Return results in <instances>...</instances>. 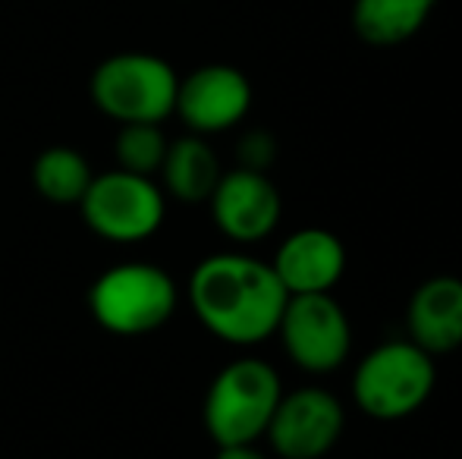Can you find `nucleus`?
Listing matches in <instances>:
<instances>
[{
  "label": "nucleus",
  "mask_w": 462,
  "mask_h": 459,
  "mask_svg": "<svg viewBox=\"0 0 462 459\" xmlns=\"http://www.w3.org/2000/svg\"><path fill=\"white\" fill-rule=\"evenodd\" d=\"M286 289L271 262L245 252H217L199 262L189 277L192 312L217 340L255 346L277 334Z\"/></svg>",
  "instance_id": "obj_1"
},
{
  "label": "nucleus",
  "mask_w": 462,
  "mask_h": 459,
  "mask_svg": "<svg viewBox=\"0 0 462 459\" xmlns=\"http://www.w3.org/2000/svg\"><path fill=\"white\" fill-rule=\"evenodd\" d=\"M438 362L409 337L377 344L353 372V399L368 418L400 422L431 399Z\"/></svg>",
  "instance_id": "obj_2"
},
{
  "label": "nucleus",
  "mask_w": 462,
  "mask_h": 459,
  "mask_svg": "<svg viewBox=\"0 0 462 459\" xmlns=\"http://www.w3.org/2000/svg\"><path fill=\"white\" fill-rule=\"evenodd\" d=\"M283 384L271 362L245 355L220 368L205 393V428L217 447L258 444L274 416Z\"/></svg>",
  "instance_id": "obj_3"
},
{
  "label": "nucleus",
  "mask_w": 462,
  "mask_h": 459,
  "mask_svg": "<svg viewBox=\"0 0 462 459\" xmlns=\"http://www.w3.org/2000/svg\"><path fill=\"white\" fill-rule=\"evenodd\" d=\"M177 283L158 264L129 262L104 271L88 289L92 318L116 337H142L177 312Z\"/></svg>",
  "instance_id": "obj_4"
},
{
  "label": "nucleus",
  "mask_w": 462,
  "mask_h": 459,
  "mask_svg": "<svg viewBox=\"0 0 462 459\" xmlns=\"http://www.w3.org/2000/svg\"><path fill=\"white\" fill-rule=\"evenodd\" d=\"M180 76L164 57L126 50L101 60L88 82L95 107L104 116L126 123H164L177 107Z\"/></svg>",
  "instance_id": "obj_5"
},
{
  "label": "nucleus",
  "mask_w": 462,
  "mask_h": 459,
  "mask_svg": "<svg viewBox=\"0 0 462 459\" xmlns=\"http://www.w3.org/2000/svg\"><path fill=\"white\" fill-rule=\"evenodd\" d=\"M82 217L107 243H142L164 224V192L152 177L110 170L92 177L79 202Z\"/></svg>",
  "instance_id": "obj_6"
},
{
  "label": "nucleus",
  "mask_w": 462,
  "mask_h": 459,
  "mask_svg": "<svg viewBox=\"0 0 462 459\" xmlns=\"http://www.w3.org/2000/svg\"><path fill=\"white\" fill-rule=\"evenodd\" d=\"M280 344L309 374H330L353 353V325L334 293L290 296L280 315Z\"/></svg>",
  "instance_id": "obj_7"
},
{
  "label": "nucleus",
  "mask_w": 462,
  "mask_h": 459,
  "mask_svg": "<svg viewBox=\"0 0 462 459\" xmlns=\"http://www.w3.org/2000/svg\"><path fill=\"white\" fill-rule=\"evenodd\" d=\"M346 409L324 387H299L283 393L264 437L280 459H321L340 444Z\"/></svg>",
  "instance_id": "obj_8"
},
{
  "label": "nucleus",
  "mask_w": 462,
  "mask_h": 459,
  "mask_svg": "<svg viewBox=\"0 0 462 459\" xmlns=\"http://www.w3.org/2000/svg\"><path fill=\"white\" fill-rule=\"evenodd\" d=\"M252 107V82L230 63H205L180 79L177 107L180 120L195 135H214L239 126Z\"/></svg>",
  "instance_id": "obj_9"
},
{
  "label": "nucleus",
  "mask_w": 462,
  "mask_h": 459,
  "mask_svg": "<svg viewBox=\"0 0 462 459\" xmlns=\"http://www.w3.org/2000/svg\"><path fill=\"white\" fill-rule=\"evenodd\" d=\"M208 202H211L217 230L243 245L268 239L283 215V198H280L274 179L262 170H249V167L224 173Z\"/></svg>",
  "instance_id": "obj_10"
},
{
  "label": "nucleus",
  "mask_w": 462,
  "mask_h": 459,
  "mask_svg": "<svg viewBox=\"0 0 462 459\" xmlns=\"http://www.w3.org/2000/svg\"><path fill=\"white\" fill-rule=\"evenodd\" d=\"M271 268L286 296L334 293L346 274V245L324 227H302L277 245Z\"/></svg>",
  "instance_id": "obj_11"
},
{
  "label": "nucleus",
  "mask_w": 462,
  "mask_h": 459,
  "mask_svg": "<svg viewBox=\"0 0 462 459\" xmlns=\"http://www.w3.org/2000/svg\"><path fill=\"white\" fill-rule=\"evenodd\" d=\"M406 337L434 359L462 346V277L438 274L412 289L406 306Z\"/></svg>",
  "instance_id": "obj_12"
},
{
  "label": "nucleus",
  "mask_w": 462,
  "mask_h": 459,
  "mask_svg": "<svg viewBox=\"0 0 462 459\" xmlns=\"http://www.w3.org/2000/svg\"><path fill=\"white\" fill-rule=\"evenodd\" d=\"M161 177H164V186L173 198L199 205L211 198L214 186L224 177V170H220L217 154H214V148L205 142V135L192 133L167 145Z\"/></svg>",
  "instance_id": "obj_13"
},
{
  "label": "nucleus",
  "mask_w": 462,
  "mask_h": 459,
  "mask_svg": "<svg viewBox=\"0 0 462 459\" xmlns=\"http://www.w3.org/2000/svg\"><path fill=\"white\" fill-rule=\"evenodd\" d=\"M438 0H353V29L365 44L396 48L415 38Z\"/></svg>",
  "instance_id": "obj_14"
},
{
  "label": "nucleus",
  "mask_w": 462,
  "mask_h": 459,
  "mask_svg": "<svg viewBox=\"0 0 462 459\" xmlns=\"http://www.w3.org/2000/svg\"><path fill=\"white\" fill-rule=\"evenodd\" d=\"M92 177L95 173L86 154L67 145L44 148L32 164V183H35L38 196L54 205H79Z\"/></svg>",
  "instance_id": "obj_15"
},
{
  "label": "nucleus",
  "mask_w": 462,
  "mask_h": 459,
  "mask_svg": "<svg viewBox=\"0 0 462 459\" xmlns=\"http://www.w3.org/2000/svg\"><path fill=\"white\" fill-rule=\"evenodd\" d=\"M167 135L161 133V123H126L116 135V164L120 170L139 173V177H152L161 173L167 154Z\"/></svg>",
  "instance_id": "obj_16"
},
{
  "label": "nucleus",
  "mask_w": 462,
  "mask_h": 459,
  "mask_svg": "<svg viewBox=\"0 0 462 459\" xmlns=\"http://www.w3.org/2000/svg\"><path fill=\"white\" fill-rule=\"evenodd\" d=\"M236 154H239V167L268 173L271 161L277 158V142H274V135L264 133V129H252V133H245L243 139H239Z\"/></svg>",
  "instance_id": "obj_17"
},
{
  "label": "nucleus",
  "mask_w": 462,
  "mask_h": 459,
  "mask_svg": "<svg viewBox=\"0 0 462 459\" xmlns=\"http://www.w3.org/2000/svg\"><path fill=\"white\" fill-rule=\"evenodd\" d=\"M217 459H268L255 444H226L217 447Z\"/></svg>",
  "instance_id": "obj_18"
}]
</instances>
